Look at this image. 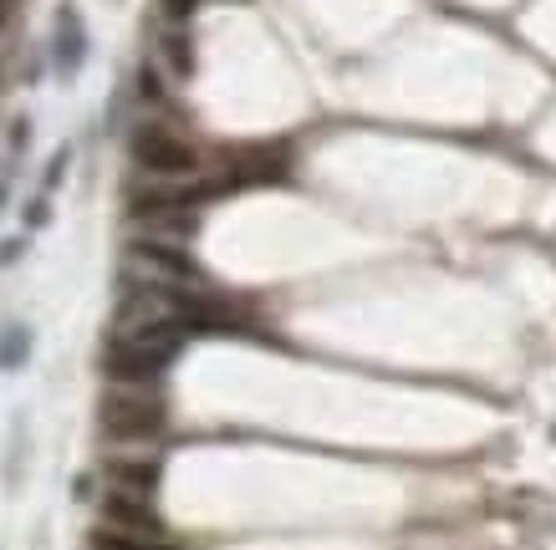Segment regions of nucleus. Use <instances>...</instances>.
<instances>
[{
    "instance_id": "nucleus-6",
    "label": "nucleus",
    "mask_w": 556,
    "mask_h": 550,
    "mask_svg": "<svg viewBox=\"0 0 556 550\" xmlns=\"http://www.w3.org/2000/svg\"><path fill=\"white\" fill-rule=\"evenodd\" d=\"M51 62H56V72L62 77H77L83 72V62H87V26H83V16L72 11V5H62L56 11V31H51Z\"/></svg>"
},
{
    "instance_id": "nucleus-9",
    "label": "nucleus",
    "mask_w": 556,
    "mask_h": 550,
    "mask_svg": "<svg viewBox=\"0 0 556 550\" xmlns=\"http://www.w3.org/2000/svg\"><path fill=\"white\" fill-rule=\"evenodd\" d=\"M26 351H31V332L26 327H5V336H0V367H21Z\"/></svg>"
},
{
    "instance_id": "nucleus-2",
    "label": "nucleus",
    "mask_w": 556,
    "mask_h": 550,
    "mask_svg": "<svg viewBox=\"0 0 556 550\" xmlns=\"http://www.w3.org/2000/svg\"><path fill=\"white\" fill-rule=\"evenodd\" d=\"M128 153L153 179H189V174H200V149L185 143L179 133H169L164 123H138L128 133Z\"/></svg>"
},
{
    "instance_id": "nucleus-15",
    "label": "nucleus",
    "mask_w": 556,
    "mask_h": 550,
    "mask_svg": "<svg viewBox=\"0 0 556 550\" xmlns=\"http://www.w3.org/2000/svg\"><path fill=\"white\" fill-rule=\"evenodd\" d=\"M16 255H21V240H11V245H0V266H11Z\"/></svg>"
},
{
    "instance_id": "nucleus-8",
    "label": "nucleus",
    "mask_w": 556,
    "mask_h": 550,
    "mask_svg": "<svg viewBox=\"0 0 556 550\" xmlns=\"http://www.w3.org/2000/svg\"><path fill=\"white\" fill-rule=\"evenodd\" d=\"M159 51H164V62H169L174 77H189V72H194V41H189L185 26H164Z\"/></svg>"
},
{
    "instance_id": "nucleus-13",
    "label": "nucleus",
    "mask_w": 556,
    "mask_h": 550,
    "mask_svg": "<svg viewBox=\"0 0 556 550\" xmlns=\"http://www.w3.org/2000/svg\"><path fill=\"white\" fill-rule=\"evenodd\" d=\"M47 215H51V209H47V194L26 204V225H31V230H41V225H47Z\"/></svg>"
},
{
    "instance_id": "nucleus-4",
    "label": "nucleus",
    "mask_w": 556,
    "mask_h": 550,
    "mask_svg": "<svg viewBox=\"0 0 556 550\" xmlns=\"http://www.w3.org/2000/svg\"><path fill=\"white\" fill-rule=\"evenodd\" d=\"M128 260L149 270V281H169V285H200L204 270L200 260L179 245V240H164V234H143L128 245Z\"/></svg>"
},
{
    "instance_id": "nucleus-1",
    "label": "nucleus",
    "mask_w": 556,
    "mask_h": 550,
    "mask_svg": "<svg viewBox=\"0 0 556 550\" xmlns=\"http://www.w3.org/2000/svg\"><path fill=\"white\" fill-rule=\"evenodd\" d=\"M169 423V402L159 398L153 387H108L98 398V434L113 444H149L164 434Z\"/></svg>"
},
{
    "instance_id": "nucleus-12",
    "label": "nucleus",
    "mask_w": 556,
    "mask_h": 550,
    "mask_svg": "<svg viewBox=\"0 0 556 550\" xmlns=\"http://www.w3.org/2000/svg\"><path fill=\"white\" fill-rule=\"evenodd\" d=\"M138 92H143V98H149V102H159V98H164V87H159V72H153V67H143V72H138Z\"/></svg>"
},
{
    "instance_id": "nucleus-5",
    "label": "nucleus",
    "mask_w": 556,
    "mask_h": 550,
    "mask_svg": "<svg viewBox=\"0 0 556 550\" xmlns=\"http://www.w3.org/2000/svg\"><path fill=\"white\" fill-rule=\"evenodd\" d=\"M102 520H108V530H118V535L164 540V520H159V510H153L149 500H138V495H123V489H113V495L102 500Z\"/></svg>"
},
{
    "instance_id": "nucleus-11",
    "label": "nucleus",
    "mask_w": 556,
    "mask_h": 550,
    "mask_svg": "<svg viewBox=\"0 0 556 550\" xmlns=\"http://www.w3.org/2000/svg\"><path fill=\"white\" fill-rule=\"evenodd\" d=\"M67 164H72V153L62 149V153H56V158H51V164H47V179H41V194H51V189L62 183V174H67Z\"/></svg>"
},
{
    "instance_id": "nucleus-16",
    "label": "nucleus",
    "mask_w": 556,
    "mask_h": 550,
    "mask_svg": "<svg viewBox=\"0 0 556 550\" xmlns=\"http://www.w3.org/2000/svg\"><path fill=\"white\" fill-rule=\"evenodd\" d=\"M0 204H5V183H0Z\"/></svg>"
},
{
    "instance_id": "nucleus-3",
    "label": "nucleus",
    "mask_w": 556,
    "mask_h": 550,
    "mask_svg": "<svg viewBox=\"0 0 556 550\" xmlns=\"http://www.w3.org/2000/svg\"><path fill=\"white\" fill-rule=\"evenodd\" d=\"M179 357V351H159V347H138V342H123V336H113L108 347H102L98 367L108 383L118 387H153L164 372H169V362Z\"/></svg>"
},
{
    "instance_id": "nucleus-10",
    "label": "nucleus",
    "mask_w": 556,
    "mask_h": 550,
    "mask_svg": "<svg viewBox=\"0 0 556 550\" xmlns=\"http://www.w3.org/2000/svg\"><path fill=\"white\" fill-rule=\"evenodd\" d=\"M159 11H164V21H169V26H185V21L200 11V0H159Z\"/></svg>"
},
{
    "instance_id": "nucleus-7",
    "label": "nucleus",
    "mask_w": 556,
    "mask_h": 550,
    "mask_svg": "<svg viewBox=\"0 0 556 550\" xmlns=\"http://www.w3.org/2000/svg\"><path fill=\"white\" fill-rule=\"evenodd\" d=\"M108 479L118 484L123 495L149 500L153 489H159V464H149V459H113V464H108Z\"/></svg>"
},
{
    "instance_id": "nucleus-17",
    "label": "nucleus",
    "mask_w": 556,
    "mask_h": 550,
    "mask_svg": "<svg viewBox=\"0 0 556 550\" xmlns=\"http://www.w3.org/2000/svg\"><path fill=\"white\" fill-rule=\"evenodd\" d=\"M0 21H5V11H0Z\"/></svg>"
},
{
    "instance_id": "nucleus-14",
    "label": "nucleus",
    "mask_w": 556,
    "mask_h": 550,
    "mask_svg": "<svg viewBox=\"0 0 556 550\" xmlns=\"http://www.w3.org/2000/svg\"><path fill=\"white\" fill-rule=\"evenodd\" d=\"M26 138H31V123H26V117H21V123H16V128H11V149H26Z\"/></svg>"
}]
</instances>
